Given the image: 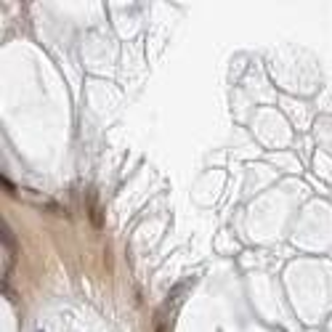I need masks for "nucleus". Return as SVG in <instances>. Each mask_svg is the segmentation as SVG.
Returning a JSON list of instances; mask_svg holds the SVG:
<instances>
[{
	"label": "nucleus",
	"mask_w": 332,
	"mask_h": 332,
	"mask_svg": "<svg viewBox=\"0 0 332 332\" xmlns=\"http://www.w3.org/2000/svg\"><path fill=\"white\" fill-rule=\"evenodd\" d=\"M85 210H88V218L96 229L104 226V213H101V205H99V194L96 189H88V199H85Z\"/></svg>",
	"instance_id": "obj_1"
},
{
	"label": "nucleus",
	"mask_w": 332,
	"mask_h": 332,
	"mask_svg": "<svg viewBox=\"0 0 332 332\" xmlns=\"http://www.w3.org/2000/svg\"><path fill=\"white\" fill-rule=\"evenodd\" d=\"M192 282H194V279H181L175 287H170V292H167V298H165V305H167V308H170V305H175L181 298H184V292L192 287Z\"/></svg>",
	"instance_id": "obj_2"
},
{
	"label": "nucleus",
	"mask_w": 332,
	"mask_h": 332,
	"mask_svg": "<svg viewBox=\"0 0 332 332\" xmlns=\"http://www.w3.org/2000/svg\"><path fill=\"white\" fill-rule=\"evenodd\" d=\"M0 239H3V247H8V252L14 255L16 252V239H14V231L5 221H0Z\"/></svg>",
	"instance_id": "obj_3"
},
{
	"label": "nucleus",
	"mask_w": 332,
	"mask_h": 332,
	"mask_svg": "<svg viewBox=\"0 0 332 332\" xmlns=\"http://www.w3.org/2000/svg\"><path fill=\"white\" fill-rule=\"evenodd\" d=\"M0 184H3V189H8V192H16V189H14V184H11V178H8V175H0Z\"/></svg>",
	"instance_id": "obj_4"
},
{
	"label": "nucleus",
	"mask_w": 332,
	"mask_h": 332,
	"mask_svg": "<svg viewBox=\"0 0 332 332\" xmlns=\"http://www.w3.org/2000/svg\"><path fill=\"white\" fill-rule=\"evenodd\" d=\"M157 332H165V324H157Z\"/></svg>",
	"instance_id": "obj_5"
}]
</instances>
